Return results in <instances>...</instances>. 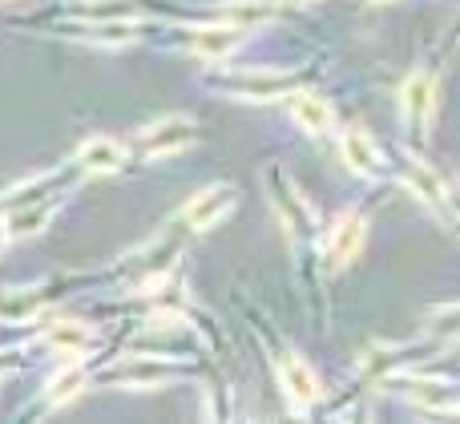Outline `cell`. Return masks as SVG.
I'll return each mask as SVG.
<instances>
[{
    "label": "cell",
    "instance_id": "obj_1",
    "mask_svg": "<svg viewBox=\"0 0 460 424\" xmlns=\"http://www.w3.org/2000/svg\"><path fill=\"white\" fill-rule=\"evenodd\" d=\"M279 388H283V396L291 401V409H311V404L319 401V376L315 368H311L303 356H295L291 348H283L279 352Z\"/></svg>",
    "mask_w": 460,
    "mask_h": 424
},
{
    "label": "cell",
    "instance_id": "obj_2",
    "mask_svg": "<svg viewBox=\"0 0 460 424\" xmlns=\"http://www.w3.org/2000/svg\"><path fill=\"white\" fill-rule=\"evenodd\" d=\"M190 142H194V121L182 118V113H174V118H158L154 126H146L142 134H137V146H142L150 158H170V154L186 150Z\"/></svg>",
    "mask_w": 460,
    "mask_h": 424
},
{
    "label": "cell",
    "instance_id": "obj_3",
    "mask_svg": "<svg viewBox=\"0 0 460 424\" xmlns=\"http://www.w3.org/2000/svg\"><path fill=\"white\" fill-rule=\"evenodd\" d=\"M234 202H238V190L230 182L202 186V190L182 207V218H186V226H194V231H207V226H215L218 218H226L230 210H234Z\"/></svg>",
    "mask_w": 460,
    "mask_h": 424
},
{
    "label": "cell",
    "instance_id": "obj_4",
    "mask_svg": "<svg viewBox=\"0 0 460 424\" xmlns=\"http://www.w3.org/2000/svg\"><path fill=\"white\" fill-rule=\"evenodd\" d=\"M340 150H343V166H348L351 174H359V178H372V174H380V166H384V154H380V146H376V137L367 134L364 126H348V129H343V137H340Z\"/></svg>",
    "mask_w": 460,
    "mask_h": 424
},
{
    "label": "cell",
    "instance_id": "obj_5",
    "mask_svg": "<svg viewBox=\"0 0 460 424\" xmlns=\"http://www.w3.org/2000/svg\"><path fill=\"white\" fill-rule=\"evenodd\" d=\"M400 105H404V118L416 126H429L432 105H437V73L429 69H412V77L400 89Z\"/></svg>",
    "mask_w": 460,
    "mask_h": 424
},
{
    "label": "cell",
    "instance_id": "obj_6",
    "mask_svg": "<svg viewBox=\"0 0 460 424\" xmlns=\"http://www.w3.org/2000/svg\"><path fill=\"white\" fill-rule=\"evenodd\" d=\"M287 110H291V118L299 121V129H307V134H327L335 121L332 113V102H327L323 93H315V89H299V93L287 97Z\"/></svg>",
    "mask_w": 460,
    "mask_h": 424
},
{
    "label": "cell",
    "instance_id": "obj_7",
    "mask_svg": "<svg viewBox=\"0 0 460 424\" xmlns=\"http://www.w3.org/2000/svg\"><path fill=\"white\" fill-rule=\"evenodd\" d=\"M190 49L199 57H207V61H223V57H230L238 45L246 40L243 29H230V24H199V29L190 32Z\"/></svg>",
    "mask_w": 460,
    "mask_h": 424
},
{
    "label": "cell",
    "instance_id": "obj_8",
    "mask_svg": "<svg viewBox=\"0 0 460 424\" xmlns=\"http://www.w3.org/2000/svg\"><path fill=\"white\" fill-rule=\"evenodd\" d=\"M270 194H275V207H279V215H283L287 234H303V231H311V226H315V210L307 207V199H303V194L295 190L287 178L270 186Z\"/></svg>",
    "mask_w": 460,
    "mask_h": 424
},
{
    "label": "cell",
    "instance_id": "obj_9",
    "mask_svg": "<svg viewBox=\"0 0 460 424\" xmlns=\"http://www.w3.org/2000/svg\"><path fill=\"white\" fill-rule=\"evenodd\" d=\"M364 239H367L364 215H343L340 223H335V231H332V243H327V251H332V263L335 267H348L351 259L364 251Z\"/></svg>",
    "mask_w": 460,
    "mask_h": 424
},
{
    "label": "cell",
    "instance_id": "obj_10",
    "mask_svg": "<svg viewBox=\"0 0 460 424\" xmlns=\"http://www.w3.org/2000/svg\"><path fill=\"white\" fill-rule=\"evenodd\" d=\"M77 162L89 174H113V170H121V162H126V150H121L113 137H89L77 150Z\"/></svg>",
    "mask_w": 460,
    "mask_h": 424
},
{
    "label": "cell",
    "instance_id": "obj_11",
    "mask_svg": "<svg viewBox=\"0 0 460 424\" xmlns=\"http://www.w3.org/2000/svg\"><path fill=\"white\" fill-rule=\"evenodd\" d=\"M230 85H246V89H238V93L262 102V97H283L287 85H291V77L279 69H243L230 77Z\"/></svg>",
    "mask_w": 460,
    "mask_h": 424
},
{
    "label": "cell",
    "instance_id": "obj_12",
    "mask_svg": "<svg viewBox=\"0 0 460 424\" xmlns=\"http://www.w3.org/2000/svg\"><path fill=\"white\" fill-rule=\"evenodd\" d=\"M279 13V4L275 0H223L218 4V16L230 24V29H251V24H262V21H270V16Z\"/></svg>",
    "mask_w": 460,
    "mask_h": 424
},
{
    "label": "cell",
    "instance_id": "obj_13",
    "mask_svg": "<svg viewBox=\"0 0 460 424\" xmlns=\"http://www.w3.org/2000/svg\"><path fill=\"white\" fill-rule=\"evenodd\" d=\"M408 190L432 210H445V178L437 174L432 166H424L420 158L408 162Z\"/></svg>",
    "mask_w": 460,
    "mask_h": 424
},
{
    "label": "cell",
    "instance_id": "obj_14",
    "mask_svg": "<svg viewBox=\"0 0 460 424\" xmlns=\"http://www.w3.org/2000/svg\"><path fill=\"white\" fill-rule=\"evenodd\" d=\"M73 13L89 16V21H97V24H118V21H126V16H134L137 4L134 0H73Z\"/></svg>",
    "mask_w": 460,
    "mask_h": 424
},
{
    "label": "cell",
    "instance_id": "obj_15",
    "mask_svg": "<svg viewBox=\"0 0 460 424\" xmlns=\"http://www.w3.org/2000/svg\"><path fill=\"white\" fill-rule=\"evenodd\" d=\"M49 348H57V352H89V340H93V331L85 328V323L77 320H61L49 328Z\"/></svg>",
    "mask_w": 460,
    "mask_h": 424
},
{
    "label": "cell",
    "instance_id": "obj_16",
    "mask_svg": "<svg viewBox=\"0 0 460 424\" xmlns=\"http://www.w3.org/2000/svg\"><path fill=\"white\" fill-rule=\"evenodd\" d=\"M408 401L420 404V409H429V412H440V409H453L456 393L448 384H440V380H412V388H408Z\"/></svg>",
    "mask_w": 460,
    "mask_h": 424
},
{
    "label": "cell",
    "instance_id": "obj_17",
    "mask_svg": "<svg viewBox=\"0 0 460 424\" xmlns=\"http://www.w3.org/2000/svg\"><path fill=\"white\" fill-rule=\"evenodd\" d=\"M53 202L49 207H29V210H21V215H13V218H4V234L8 239H29V234H37L40 226L49 223V215H53Z\"/></svg>",
    "mask_w": 460,
    "mask_h": 424
},
{
    "label": "cell",
    "instance_id": "obj_18",
    "mask_svg": "<svg viewBox=\"0 0 460 424\" xmlns=\"http://www.w3.org/2000/svg\"><path fill=\"white\" fill-rule=\"evenodd\" d=\"M85 388V372L73 364V368H65V372H57L53 380H49V388H45V401L49 404H69L73 396Z\"/></svg>",
    "mask_w": 460,
    "mask_h": 424
},
{
    "label": "cell",
    "instance_id": "obj_19",
    "mask_svg": "<svg viewBox=\"0 0 460 424\" xmlns=\"http://www.w3.org/2000/svg\"><path fill=\"white\" fill-rule=\"evenodd\" d=\"M118 376L126 380V384H162V376H166V364H126Z\"/></svg>",
    "mask_w": 460,
    "mask_h": 424
},
{
    "label": "cell",
    "instance_id": "obj_20",
    "mask_svg": "<svg viewBox=\"0 0 460 424\" xmlns=\"http://www.w3.org/2000/svg\"><path fill=\"white\" fill-rule=\"evenodd\" d=\"M445 207H448V215L460 223V182H445Z\"/></svg>",
    "mask_w": 460,
    "mask_h": 424
},
{
    "label": "cell",
    "instance_id": "obj_21",
    "mask_svg": "<svg viewBox=\"0 0 460 424\" xmlns=\"http://www.w3.org/2000/svg\"><path fill=\"white\" fill-rule=\"evenodd\" d=\"M8 243V234H4V218H0V247H4Z\"/></svg>",
    "mask_w": 460,
    "mask_h": 424
}]
</instances>
